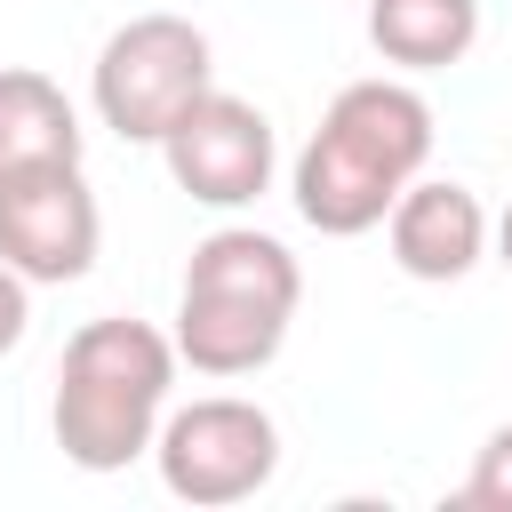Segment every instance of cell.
Returning a JSON list of instances; mask_svg holds the SVG:
<instances>
[{
  "label": "cell",
  "mask_w": 512,
  "mask_h": 512,
  "mask_svg": "<svg viewBox=\"0 0 512 512\" xmlns=\"http://www.w3.org/2000/svg\"><path fill=\"white\" fill-rule=\"evenodd\" d=\"M368 40L400 72H448L480 40V0H368Z\"/></svg>",
  "instance_id": "9"
},
{
  "label": "cell",
  "mask_w": 512,
  "mask_h": 512,
  "mask_svg": "<svg viewBox=\"0 0 512 512\" xmlns=\"http://www.w3.org/2000/svg\"><path fill=\"white\" fill-rule=\"evenodd\" d=\"M464 504L472 512H512V424H496L472 456V480H464Z\"/></svg>",
  "instance_id": "11"
},
{
  "label": "cell",
  "mask_w": 512,
  "mask_h": 512,
  "mask_svg": "<svg viewBox=\"0 0 512 512\" xmlns=\"http://www.w3.org/2000/svg\"><path fill=\"white\" fill-rule=\"evenodd\" d=\"M208 72H216V48L192 16H128L104 48H96V120L120 136V144H160L176 128V112L192 96H208Z\"/></svg>",
  "instance_id": "4"
},
{
  "label": "cell",
  "mask_w": 512,
  "mask_h": 512,
  "mask_svg": "<svg viewBox=\"0 0 512 512\" xmlns=\"http://www.w3.org/2000/svg\"><path fill=\"white\" fill-rule=\"evenodd\" d=\"M168 384H176V336H160L152 320H128V312L88 320L56 360V408H48L56 448L80 472H120V464L152 456Z\"/></svg>",
  "instance_id": "2"
},
{
  "label": "cell",
  "mask_w": 512,
  "mask_h": 512,
  "mask_svg": "<svg viewBox=\"0 0 512 512\" xmlns=\"http://www.w3.org/2000/svg\"><path fill=\"white\" fill-rule=\"evenodd\" d=\"M96 240H104V216H96V192H88L80 160L0 176V264H16L32 288L80 280L96 264Z\"/></svg>",
  "instance_id": "6"
},
{
  "label": "cell",
  "mask_w": 512,
  "mask_h": 512,
  "mask_svg": "<svg viewBox=\"0 0 512 512\" xmlns=\"http://www.w3.org/2000/svg\"><path fill=\"white\" fill-rule=\"evenodd\" d=\"M24 328H32V280L16 264H0V360L24 344Z\"/></svg>",
  "instance_id": "12"
},
{
  "label": "cell",
  "mask_w": 512,
  "mask_h": 512,
  "mask_svg": "<svg viewBox=\"0 0 512 512\" xmlns=\"http://www.w3.org/2000/svg\"><path fill=\"white\" fill-rule=\"evenodd\" d=\"M496 256H504V272H512V208L496 216Z\"/></svg>",
  "instance_id": "13"
},
{
  "label": "cell",
  "mask_w": 512,
  "mask_h": 512,
  "mask_svg": "<svg viewBox=\"0 0 512 512\" xmlns=\"http://www.w3.org/2000/svg\"><path fill=\"white\" fill-rule=\"evenodd\" d=\"M384 240H392V264H400L408 280L448 288V280H464V272L488 256V208H480V192H464V184H448V176H416V184L392 200Z\"/></svg>",
  "instance_id": "8"
},
{
  "label": "cell",
  "mask_w": 512,
  "mask_h": 512,
  "mask_svg": "<svg viewBox=\"0 0 512 512\" xmlns=\"http://www.w3.org/2000/svg\"><path fill=\"white\" fill-rule=\"evenodd\" d=\"M304 272L296 256L256 232V224H216L192 264H184V296H176V360L192 376H256L296 320Z\"/></svg>",
  "instance_id": "3"
},
{
  "label": "cell",
  "mask_w": 512,
  "mask_h": 512,
  "mask_svg": "<svg viewBox=\"0 0 512 512\" xmlns=\"http://www.w3.org/2000/svg\"><path fill=\"white\" fill-rule=\"evenodd\" d=\"M152 464H160V488L176 504L224 512V504H248L256 488H272V472H280V424L256 400H240V392H208V400L160 416Z\"/></svg>",
  "instance_id": "5"
},
{
  "label": "cell",
  "mask_w": 512,
  "mask_h": 512,
  "mask_svg": "<svg viewBox=\"0 0 512 512\" xmlns=\"http://www.w3.org/2000/svg\"><path fill=\"white\" fill-rule=\"evenodd\" d=\"M160 160H168L176 192H192L200 208H248L272 184L280 144H272V120L248 96L208 88V96H192L176 112V128L160 136Z\"/></svg>",
  "instance_id": "7"
},
{
  "label": "cell",
  "mask_w": 512,
  "mask_h": 512,
  "mask_svg": "<svg viewBox=\"0 0 512 512\" xmlns=\"http://www.w3.org/2000/svg\"><path fill=\"white\" fill-rule=\"evenodd\" d=\"M48 160H80V112L48 72L8 64L0 72V176L48 168Z\"/></svg>",
  "instance_id": "10"
},
{
  "label": "cell",
  "mask_w": 512,
  "mask_h": 512,
  "mask_svg": "<svg viewBox=\"0 0 512 512\" xmlns=\"http://www.w3.org/2000/svg\"><path fill=\"white\" fill-rule=\"evenodd\" d=\"M432 160V104L408 80H352L296 152V216L328 240H360Z\"/></svg>",
  "instance_id": "1"
}]
</instances>
